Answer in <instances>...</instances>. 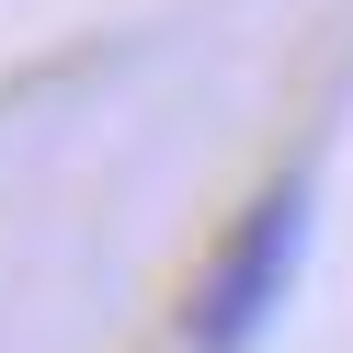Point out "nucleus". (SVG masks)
<instances>
[{
    "label": "nucleus",
    "instance_id": "nucleus-1",
    "mask_svg": "<svg viewBox=\"0 0 353 353\" xmlns=\"http://www.w3.org/2000/svg\"><path fill=\"white\" fill-rule=\"evenodd\" d=\"M296 262H307V183L285 171V183H262L251 205H239V228L216 239V262L194 274L183 342L194 353H262V330H274L285 296H296Z\"/></svg>",
    "mask_w": 353,
    "mask_h": 353
}]
</instances>
